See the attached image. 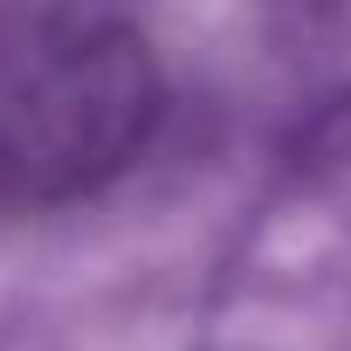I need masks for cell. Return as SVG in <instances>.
I'll list each match as a JSON object with an SVG mask.
<instances>
[{
  "label": "cell",
  "instance_id": "1",
  "mask_svg": "<svg viewBox=\"0 0 351 351\" xmlns=\"http://www.w3.org/2000/svg\"><path fill=\"white\" fill-rule=\"evenodd\" d=\"M158 69L131 21L76 0L0 14V207H49L145 145Z\"/></svg>",
  "mask_w": 351,
  "mask_h": 351
}]
</instances>
